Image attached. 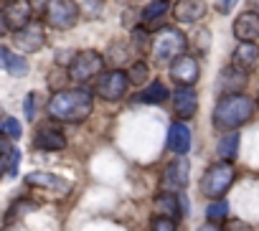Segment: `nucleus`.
<instances>
[{
    "mask_svg": "<svg viewBox=\"0 0 259 231\" xmlns=\"http://www.w3.org/2000/svg\"><path fill=\"white\" fill-rule=\"evenodd\" d=\"M92 107L94 99L87 89H61L49 99L46 112L54 122H84L92 114Z\"/></svg>",
    "mask_w": 259,
    "mask_h": 231,
    "instance_id": "nucleus-1",
    "label": "nucleus"
},
{
    "mask_svg": "<svg viewBox=\"0 0 259 231\" xmlns=\"http://www.w3.org/2000/svg\"><path fill=\"white\" fill-rule=\"evenodd\" d=\"M254 104L246 94H224L213 107V127L216 130H236L254 112Z\"/></svg>",
    "mask_w": 259,
    "mask_h": 231,
    "instance_id": "nucleus-2",
    "label": "nucleus"
},
{
    "mask_svg": "<svg viewBox=\"0 0 259 231\" xmlns=\"http://www.w3.org/2000/svg\"><path fill=\"white\" fill-rule=\"evenodd\" d=\"M186 41L188 38L183 36V31H178V28H163L153 38V49H150L153 61L155 64H173L178 56L186 54V46H188Z\"/></svg>",
    "mask_w": 259,
    "mask_h": 231,
    "instance_id": "nucleus-3",
    "label": "nucleus"
},
{
    "mask_svg": "<svg viewBox=\"0 0 259 231\" xmlns=\"http://www.w3.org/2000/svg\"><path fill=\"white\" fill-rule=\"evenodd\" d=\"M231 186H234V168H231L226 160L211 165V168L203 173V178H201V193H203L206 198H211V201L224 198Z\"/></svg>",
    "mask_w": 259,
    "mask_h": 231,
    "instance_id": "nucleus-4",
    "label": "nucleus"
},
{
    "mask_svg": "<svg viewBox=\"0 0 259 231\" xmlns=\"http://www.w3.org/2000/svg\"><path fill=\"white\" fill-rule=\"evenodd\" d=\"M102 66H104L102 54L94 51V49H84V51L74 54V59H71V64H69V79L76 81V84L89 81V79H94V76L102 71Z\"/></svg>",
    "mask_w": 259,
    "mask_h": 231,
    "instance_id": "nucleus-5",
    "label": "nucleus"
},
{
    "mask_svg": "<svg viewBox=\"0 0 259 231\" xmlns=\"http://www.w3.org/2000/svg\"><path fill=\"white\" fill-rule=\"evenodd\" d=\"M79 21V6L76 0H49L46 3V23L61 31L74 28Z\"/></svg>",
    "mask_w": 259,
    "mask_h": 231,
    "instance_id": "nucleus-6",
    "label": "nucleus"
},
{
    "mask_svg": "<svg viewBox=\"0 0 259 231\" xmlns=\"http://www.w3.org/2000/svg\"><path fill=\"white\" fill-rule=\"evenodd\" d=\"M133 84L130 81V74L127 71H119V69H112V71H104L99 79H97V94L107 102H117L127 94V86Z\"/></svg>",
    "mask_w": 259,
    "mask_h": 231,
    "instance_id": "nucleus-7",
    "label": "nucleus"
},
{
    "mask_svg": "<svg viewBox=\"0 0 259 231\" xmlns=\"http://www.w3.org/2000/svg\"><path fill=\"white\" fill-rule=\"evenodd\" d=\"M188 178H191V163L186 160V155H178L176 160H170L165 165V173H163V188L165 191H186L188 186Z\"/></svg>",
    "mask_w": 259,
    "mask_h": 231,
    "instance_id": "nucleus-8",
    "label": "nucleus"
},
{
    "mask_svg": "<svg viewBox=\"0 0 259 231\" xmlns=\"http://www.w3.org/2000/svg\"><path fill=\"white\" fill-rule=\"evenodd\" d=\"M31 23V3L28 0H8L3 6V28L6 31H21Z\"/></svg>",
    "mask_w": 259,
    "mask_h": 231,
    "instance_id": "nucleus-9",
    "label": "nucleus"
},
{
    "mask_svg": "<svg viewBox=\"0 0 259 231\" xmlns=\"http://www.w3.org/2000/svg\"><path fill=\"white\" fill-rule=\"evenodd\" d=\"M13 43L23 54H36L46 46V31H44L41 23H28L26 28L13 33Z\"/></svg>",
    "mask_w": 259,
    "mask_h": 231,
    "instance_id": "nucleus-10",
    "label": "nucleus"
},
{
    "mask_svg": "<svg viewBox=\"0 0 259 231\" xmlns=\"http://www.w3.org/2000/svg\"><path fill=\"white\" fill-rule=\"evenodd\" d=\"M198 74H201V69H198V61L193 56H186L183 54V56H178L170 64V79L178 86H193L198 81Z\"/></svg>",
    "mask_w": 259,
    "mask_h": 231,
    "instance_id": "nucleus-11",
    "label": "nucleus"
},
{
    "mask_svg": "<svg viewBox=\"0 0 259 231\" xmlns=\"http://www.w3.org/2000/svg\"><path fill=\"white\" fill-rule=\"evenodd\" d=\"M198 109V94L193 86H178L173 91V112L178 114V120H191Z\"/></svg>",
    "mask_w": 259,
    "mask_h": 231,
    "instance_id": "nucleus-12",
    "label": "nucleus"
},
{
    "mask_svg": "<svg viewBox=\"0 0 259 231\" xmlns=\"http://www.w3.org/2000/svg\"><path fill=\"white\" fill-rule=\"evenodd\" d=\"M168 148L176 155H186L191 150V127L186 125V120H178L170 125L168 130Z\"/></svg>",
    "mask_w": 259,
    "mask_h": 231,
    "instance_id": "nucleus-13",
    "label": "nucleus"
},
{
    "mask_svg": "<svg viewBox=\"0 0 259 231\" xmlns=\"http://www.w3.org/2000/svg\"><path fill=\"white\" fill-rule=\"evenodd\" d=\"M231 64L239 66L241 71H254L259 66V46L251 41H241L231 56Z\"/></svg>",
    "mask_w": 259,
    "mask_h": 231,
    "instance_id": "nucleus-14",
    "label": "nucleus"
},
{
    "mask_svg": "<svg viewBox=\"0 0 259 231\" xmlns=\"http://www.w3.org/2000/svg\"><path fill=\"white\" fill-rule=\"evenodd\" d=\"M234 36L239 41H256L259 38V13L246 11L234 21Z\"/></svg>",
    "mask_w": 259,
    "mask_h": 231,
    "instance_id": "nucleus-15",
    "label": "nucleus"
},
{
    "mask_svg": "<svg viewBox=\"0 0 259 231\" xmlns=\"http://www.w3.org/2000/svg\"><path fill=\"white\" fill-rule=\"evenodd\" d=\"M173 16L178 23H198L206 16V3L203 0H181L173 8Z\"/></svg>",
    "mask_w": 259,
    "mask_h": 231,
    "instance_id": "nucleus-16",
    "label": "nucleus"
},
{
    "mask_svg": "<svg viewBox=\"0 0 259 231\" xmlns=\"http://www.w3.org/2000/svg\"><path fill=\"white\" fill-rule=\"evenodd\" d=\"M33 145L41 148V150H64V148H66V135H64L59 127L46 125V127H41V130L36 132Z\"/></svg>",
    "mask_w": 259,
    "mask_h": 231,
    "instance_id": "nucleus-17",
    "label": "nucleus"
},
{
    "mask_svg": "<svg viewBox=\"0 0 259 231\" xmlns=\"http://www.w3.org/2000/svg\"><path fill=\"white\" fill-rule=\"evenodd\" d=\"M219 86L226 91V94H241V89L246 86V71H241L239 66H226L221 74H219Z\"/></svg>",
    "mask_w": 259,
    "mask_h": 231,
    "instance_id": "nucleus-18",
    "label": "nucleus"
},
{
    "mask_svg": "<svg viewBox=\"0 0 259 231\" xmlns=\"http://www.w3.org/2000/svg\"><path fill=\"white\" fill-rule=\"evenodd\" d=\"M0 59H3V69L11 74V76H26L28 74V61L21 56V54H13L8 46L0 49Z\"/></svg>",
    "mask_w": 259,
    "mask_h": 231,
    "instance_id": "nucleus-19",
    "label": "nucleus"
},
{
    "mask_svg": "<svg viewBox=\"0 0 259 231\" xmlns=\"http://www.w3.org/2000/svg\"><path fill=\"white\" fill-rule=\"evenodd\" d=\"M168 11H170L168 0H155V3H150V6L143 11L140 23H145L148 28H158V26L163 23V18H165V13H168Z\"/></svg>",
    "mask_w": 259,
    "mask_h": 231,
    "instance_id": "nucleus-20",
    "label": "nucleus"
},
{
    "mask_svg": "<svg viewBox=\"0 0 259 231\" xmlns=\"http://www.w3.org/2000/svg\"><path fill=\"white\" fill-rule=\"evenodd\" d=\"M165 99H168V86H165L163 81H153V84H148V86L135 97L138 104H163Z\"/></svg>",
    "mask_w": 259,
    "mask_h": 231,
    "instance_id": "nucleus-21",
    "label": "nucleus"
},
{
    "mask_svg": "<svg viewBox=\"0 0 259 231\" xmlns=\"http://www.w3.org/2000/svg\"><path fill=\"white\" fill-rule=\"evenodd\" d=\"M26 183L36 186V188H56V191H66V186H69L66 180H61L59 175H51V173H28Z\"/></svg>",
    "mask_w": 259,
    "mask_h": 231,
    "instance_id": "nucleus-22",
    "label": "nucleus"
},
{
    "mask_svg": "<svg viewBox=\"0 0 259 231\" xmlns=\"http://www.w3.org/2000/svg\"><path fill=\"white\" fill-rule=\"evenodd\" d=\"M155 206H158V211L163 213V216H168V218H178L183 211H181V196H173L170 191L168 193H163L158 201H155Z\"/></svg>",
    "mask_w": 259,
    "mask_h": 231,
    "instance_id": "nucleus-23",
    "label": "nucleus"
},
{
    "mask_svg": "<svg viewBox=\"0 0 259 231\" xmlns=\"http://www.w3.org/2000/svg\"><path fill=\"white\" fill-rule=\"evenodd\" d=\"M219 158L221 160H226V163H231L234 158H236V153H239V132H229V135H224L221 140H219Z\"/></svg>",
    "mask_w": 259,
    "mask_h": 231,
    "instance_id": "nucleus-24",
    "label": "nucleus"
},
{
    "mask_svg": "<svg viewBox=\"0 0 259 231\" xmlns=\"http://www.w3.org/2000/svg\"><path fill=\"white\" fill-rule=\"evenodd\" d=\"M0 145H3V165H6V175L13 178V175L18 173V165H21V150L13 148L8 140H3Z\"/></svg>",
    "mask_w": 259,
    "mask_h": 231,
    "instance_id": "nucleus-25",
    "label": "nucleus"
},
{
    "mask_svg": "<svg viewBox=\"0 0 259 231\" xmlns=\"http://www.w3.org/2000/svg\"><path fill=\"white\" fill-rule=\"evenodd\" d=\"M226 216H229V203H226V198H216V201L208 203L206 218H208L211 223H221V221H226Z\"/></svg>",
    "mask_w": 259,
    "mask_h": 231,
    "instance_id": "nucleus-26",
    "label": "nucleus"
},
{
    "mask_svg": "<svg viewBox=\"0 0 259 231\" xmlns=\"http://www.w3.org/2000/svg\"><path fill=\"white\" fill-rule=\"evenodd\" d=\"M133 49H135L138 54H145V51L153 49V38H150V33H148L145 28H135V31H133Z\"/></svg>",
    "mask_w": 259,
    "mask_h": 231,
    "instance_id": "nucleus-27",
    "label": "nucleus"
},
{
    "mask_svg": "<svg viewBox=\"0 0 259 231\" xmlns=\"http://www.w3.org/2000/svg\"><path fill=\"white\" fill-rule=\"evenodd\" d=\"M0 130H3V135L11 137V140H18V137L23 135V127H21V122H18L16 117H3V125H0Z\"/></svg>",
    "mask_w": 259,
    "mask_h": 231,
    "instance_id": "nucleus-28",
    "label": "nucleus"
},
{
    "mask_svg": "<svg viewBox=\"0 0 259 231\" xmlns=\"http://www.w3.org/2000/svg\"><path fill=\"white\" fill-rule=\"evenodd\" d=\"M76 6H79V11H81L84 16H89V18H97V16L102 13V8H104L102 0H76Z\"/></svg>",
    "mask_w": 259,
    "mask_h": 231,
    "instance_id": "nucleus-29",
    "label": "nucleus"
},
{
    "mask_svg": "<svg viewBox=\"0 0 259 231\" xmlns=\"http://www.w3.org/2000/svg\"><path fill=\"white\" fill-rule=\"evenodd\" d=\"M127 74H130V81L133 84H143L148 79V66L143 61H138V64H133V69H130Z\"/></svg>",
    "mask_w": 259,
    "mask_h": 231,
    "instance_id": "nucleus-30",
    "label": "nucleus"
},
{
    "mask_svg": "<svg viewBox=\"0 0 259 231\" xmlns=\"http://www.w3.org/2000/svg\"><path fill=\"white\" fill-rule=\"evenodd\" d=\"M36 206L33 203H28V201H21V203H13V208L8 211V216H6V223H11L13 221V216H23V213H28V211H33Z\"/></svg>",
    "mask_w": 259,
    "mask_h": 231,
    "instance_id": "nucleus-31",
    "label": "nucleus"
},
{
    "mask_svg": "<svg viewBox=\"0 0 259 231\" xmlns=\"http://www.w3.org/2000/svg\"><path fill=\"white\" fill-rule=\"evenodd\" d=\"M153 231H178L176 228V221L168 218V216H155L153 218Z\"/></svg>",
    "mask_w": 259,
    "mask_h": 231,
    "instance_id": "nucleus-32",
    "label": "nucleus"
},
{
    "mask_svg": "<svg viewBox=\"0 0 259 231\" xmlns=\"http://www.w3.org/2000/svg\"><path fill=\"white\" fill-rule=\"evenodd\" d=\"M36 102H38V94H36V91L26 94V99H23V109H26V120H36Z\"/></svg>",
    "mask_w": 259,
    "mask_h": 231,
    "instance_id": "nucleus-33",
    "label": "nucleus"
},
{
    "mask_svg": "<svg viewBox=\"0 0 259 231\" xmlns=\"http://www.w3.org/2000/svg\"><path fill=\"white\" fill-rule=\"evenodd\" d=\"M236 6V0H216V8H219V13H231V8Z\"/></svg>",
    "mask_w": 259,
    "mask_h": 231,
    "instance_id": "nucleus-34",
    "label": "nucleus"
},
{
    "mask_svg": "<svg viewBox=\"0 0 259 231\" xmlns=\"http://www.w3.org/2000/svg\"><path fill=\"white\" fill-rule=\"evenodd\" d=\"M181 211H183V216H188V198H186V193L181 196Z\"/></svg>",
    "mask_w": 259,
    "mask_h": 231,
    "instance_id": "nucleus-35",
    "label": "nucleus"
},
{
    "mask_svg": "<svg viewBox=\"0 0 259 231\" xmlns=\"http://www.w3.org/2000/svg\"><path fill=\"white\" fill-rule=\"evenodd\" d=\"M198 231H224V228H219L216 223H211V221H208V223H206V226H201Z\"/></svg>",
    "mask_w": 259,
    "mask_h": 231,
    "instance_id": "nucleus-36",
    "label": "nucleus"
},
{
    "mask_svg": "<svg viewBox=\"0 0 259 231\" xmlns=\"http://www.w3.org/2000/svg\"><path fill=\"white\" fill-rule=\"evenodd\" d=\"M249 8H251L254 13H259V0H249Z\"/></svg>",
    "mask_w": 259,
    "mask_h": 231,
    "instance_id": "nucleus-37",
    "label": "nucleus"
},
{
    "mask_svg": "<svg viewBox=\"0 0 259 231\" xmlns=\"http://www.w3.org/2000/svg\"><path fill=\"white\" fill-rule=\"evenodd\" d=\"M256 107H259V94H256Z\"/></svg>",
    "mask_w": 259,
    "mask_h": 231,
    "instance_id": "nucleus-38",
    "label": "nucleus"
}]
</instances>
